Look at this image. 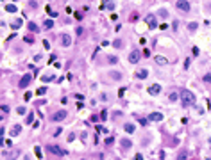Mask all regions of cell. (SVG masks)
<instances>
[{
    "instance_id": "6da1fadb",
    "label": "cell",
    "mask_w": 211,
    "mask_h": 160,
    "mask_svg": "<svg viewBox=\"0 0 211 160\" xmlns=\"http://www.w3.org/2000/svg\"><path fill=\"white\" fill-rule=\"evenodd\" d=\"M179 96H181V103H183V107H190V105H193L195 100H197L195 94H193L192 91H183Z\"/></svg>"
},
{
    "instance_id": "7a4b0ae2",
    "label": "cell",
    "mask_w": 211,
    "mask_h": 160,
    "mask_svg": "<svg viewBox=\"0 0 211 160\" xmlns=\"http://www.w3.org/2000/svg\"><path fill=\"white\" fill-rule=\"evenodd\" d=\"M145 23L149 25V28H156V27H159L158 21H156V16H154V14H147V16H145Z\"/></svg>"
},
{
    "instance_id": "3957f363",
    "label": "cell",
    "mask_w": 211,
    "mask_h": 160,
    "mask_svg": "<svg viewBox=\"0 0 211 160\" xmlns=\"http://www.w3.org/2000/svg\"><path fill=\"white\" fill-rule=\"evenodd\" d=\"M175 7H177L179 11H183V12H188V11H190V2H186V0H177Z\"/></svg>"
},
{
    "instance_id": "277c9868",
    "label": "cell",
    "mask_w": 211,
    "mask_h": 160,
    "mask_svg": "<svg viewBox=\"0 0 211 160\" xmlns=\"http://www.w3.org/2000/svg\"><path fill=\"white\" fill-rule=\"evenodd\" d=\"M64 118H66V110H57L56 114H52L50 119H52V121H63Z\"/></svg>"
},
{
    "instance_id": "5b68a950",
    "label": "cell",
    "mask_w": 211,
    "mask_h": 160,
    "mask_svg": "<svg viewBox=\"0 0 211 160\" xmlns=\"http://www.w3.org/2000/svg\"><path fill=\"white\" fill-rule=\"evenodd\" d=\"M47 150H48L50 153H54V155H66V153H68V151H64V150H61L59 146H50V144H48Z\"/></svg>"
},
{
    "instance_id": "8992f818",
    "label": "cell",
    "mask_w": 211,
    "mask_h": 160,
    "mask_svg": "<svg viewBox=\"0 0 211 160\" xmlns=\"http://www.w3.org/2000/svg\"><path fill=\"white\" fill-rule=\"evenodd\" d=\"M30 80H32V75H29V73H27V75H23V77H21V80H20V87H23V89H25V87L30 84Z\"/></svg>"
},
{
    "instance_id": "52a82bcc",
    "label": "cell",
    "mask_w": 211,
    "mask_h": 160,
    "mask_svg": "<svg viewBox=\"0 0 211 160\" xmlns=\"http://www.w3.org/2000/svg\"><path fill=\"white\" fill-rule=\"evenodd\" d=\"M20 134H21V125H13L9 135H11V137H16V135H20Z\"/></svg>"
},
{
    "instance_id": "ba28073f",
    "label": "cell",
    "mask_w": 211,
    "mask_h": 160,
    "mask_svg": "<svg viewBox=\"0 0 211 160\" xmlns=\"http://www.w3.org/2000/svg\"><path fill=\"white\" fill-rule=\"evenodd\" d=\"M20 153H21L20 150H14V151H11V153H5L4 159H5V160H16L18 157H20Z\"/></svg>"
},
{
    "instance_id": "9c48e42d",
    "label": "cell",
    "mask_w": 211,
    "mask_h": 160,
    "mask_svg": "<svg viewBox=\"0 0 211 160\" xmlns=\"http://www.w3.org/2000/svg\"><path fill=\"white\" fill-rule=\"evenodd\" d=\"M159 93H161V85H159V84H152V85L149 87V94H154V96H156V94H159Z\"/></svg>"
},
{
    "instance_id": "30bf717a",
    "label": "cell",
    "mask_w": 211,
    "mask_h": 160,
    "mask_svg": "<svg viewBox=\"0 0 211 160\" xmlns=\"http://www.w3.org/2000/svg\"><path fill=\"white\" fill-rule=\"evenodd\" d=\"M149 121H163V114L161 112H150Z\"/></svg>"
},
{
    "instance_id": "8fae6325",
    "label": "cell",
    "mask_w": 211,
    "mask_h": 160,
    "mask_svg": "<svg viewBox=\"0 0 211 160\" xmlns=\"http://www.w3.org/2000/svg\"><path fill=\"white\" fill-rule=\"evenodd\" d=\"M61 45H63V46H70V45H72V37H70L68 34L61 36Z\"/></svg>"
},
{
    "instance_id": "7c38bea8",
    "label": "cell",
    "mask_w": 211,
    "mask_h": 160,
    "mask_svg": "<svg viewBox=\"0 0 211 160\" xmlns=\"http://www.w3.org/2000/svg\"><path fill=\"white\" fill-rule=\"evenodd\" d=\"M154 61H156L158 64H161V66H167V64H168V59H167V57H163V55H156V57H154Z\"/></svg>"
},
{
    "instance_id": "4fadbf2b",
    "label": "cell",
    "mask_w": 211,
    "mask_h": 160,
    "mask_svg": "<svg viewBox=\"0 0 211 160\" xmlns=\"http://www.w3.org/2000/svg\"><path fill=\"white\" fill-rule=\"evenodd\" d=\"M120 146H122V148H124V150H129V148H131V146H133V142H131V141H129V139H125V137H124V139H122V141H120Z\"/></svg>"
},
{
    "instance_id": "5bb4252c",
    "label": "cell",
    "mask_w": 211,
    "mask_h": 160,
    "mask_svg": "<svg viewBox=\"0 0 211 160\" xmlns=\"http://www.w3.org/2000/svg\"><path fill=\"white\" fill-rule=\"evenodd\" d=\"M149 77V71L147 69H138L136 71V78H147Z\"/></svg>"
},
{
    "instance_id": "9a60e30c",
    "label": "cell",
    "mask_w": 211,
    "mask_h": 160,
    "mask_svg": "<svg viewBox=\"0 0 211 160\" xmlns=\"http://www.w3.org/2000/svg\"><path fill=\"white\" fill-rule=\"evenodd\" d=\"M138 59H140V57H138V53H136V52H133V53H129V62H133V64H136V62H138Z\"/></svg>"
},
{
    "instance_id": "2e32d148",
    "label": "cell",
    "mask_w": 211,
    "mask_h": 160,
    "mask_svg": "<svg viewBox=\"0 0 211 160\" xmlns=\"http://www.w3.org/2000/svg\"><path fill=\"white\" fill-rule=\"evenodd\" d=\"M106 7H109V9H113V7H115V4H113V0H104V2H102V7H100V9H106Z\"/></svg>"
},
{
    "instance_id": "e0dca14e",
    "label": "cell",
    "mask_w": 211,
    "mask_h": 160,
    "mask_svg": "<svg viewBox=\"0 0 211 160\" xmlns=\"http://www.w3.org/2000/svg\"><path fill=\"white\" fill-rule=\"evenodd\" d=\"M21 23H23V21H21V18H18V20H14V21L11 23V27L16 30V28H20V27H21Z\"/></svg>"
},
{
    "instance_id": "ac0fdd59",
    "label": "cell",
    "mask_w": 211,
    "mask_h": 160,
    "mask_svg": "<svg viewBox=\"0 0 211 160\" xmlns=\"http://www.w3.org/2000/svg\"><path fill=\"white\" fill-rule=\"evenodd\" d=\"M109 77L115 78V80H120L122 78V73H116V71H109Z\"/></svg>"
},
{
    "instance_id": "d6986e66",
    "label": "cell",
    "mask_w": 211,
    "mask_h": 160,
    "mask_svg": "<svg viewBox=\"0 0 211 160\" xmlns=\"http://www.w3.org/2000/svg\"><path fill=\"white\" fill-rule=\"evenodd\" d=\"M124 128H125V132H127V134H133V132H134V125H131V123H127Z\"/></svg>"
},
{
    "instance_id": "ffe728a7",
    "label": "cell",
    "mask_w": 211,
    "mask_h": 160,
    "mask_svg": "<svg viewBox=\"0 0 211 160\" xmlns=\"http://www.w3.org/2000/svg\"><path fill=\"white\" fill-rule=\"evenodd\" d=\"M186 157H188V153H186V151H179V155H177V160H186Z\"/></svg>"
},
{
    "instance_id": "44dd1931",
    "label": "cell",
    "mask_w": 211,
    "mask_h": 160,
    "mask_svg": "<svg viewBox=\"0 0 211 160\" xmlns=\"http://www.w3.org/2000/svg\"><path fill=\"white\" fill-rule=\"evenodd\" d=\"M5 11H7V12H14V11H16V5L9 4V5H5Z\"/></svg>"
},
{
    "instance_id": "7402d4cb",
    "label": "cell",
    "mask_w": 211,
    "mask_h": 160,
    "mask_svg": "<svg viewBox=\"0 0 211 160\" xmlns=\"http://www.w3.org/2000/svg\"><path fill=\"white\" fill-rule=\"evenodd\" d=\"M45 9H47V12H48V14H50L52 18H56V16H57V12H56V11H52V9H50V5H47Z\"/></svg>"
},
{
    "instance_id": "603a6c76",
    "label": "cell",
    "mask_w": 211,
    "mask_h": 160,
    "mask_svg": "<svg viewBox=\"0 0 211 160\" xmlns=\"http://www.w3.org/2000/svg\"><path fill=\"white\" fill-rule=\"evenodd\" d=\"M54 78H56L54 75H50V77H48V75H43V77H41V80H43V82H50V80H54Z\"/></svg>"
},
{
    "instance_id": "cb8c5ba5",
    "label": "cell",
    "mask_w": 211,
    "mask_h": 160,
    "mask_svg": "<svg viewBox=\"0 0 211 160\" xmlns=\"http://www.w3.org/2000/svg\"><path fill=\"white\" fill-rule=\"evenodd\" d=\"M177 98H181V96H177V93H170V96H168L170 102H177Z\"/></svg>"
},
{
    "instance_id": "d4e9b609",
    "label": "cell",
    "mask_w": 211,
    "mask_h": 160,
    "mask_svg": "<svg viewBox=\"0 0 211 160\" xmlns=\"http://www.w3.org/2000/svg\"><path fill=\"white\" fill-rule=\"evenodd\" d=\"M43 27H45V28H52V27H54V21H52V20H47Z\"/></svg>"
},
{
    "instance_id": "484cf974",
    "label": "cell",
    "mask_w": 211,
    "mask_h": 160,
    "mask_svg": "<svg viewBox=\"0 0 211 160\" xmlns=\"http://www.w3.org/2000/svg\"><path fill=\"white\" fill-rule=\"evenodd\" d=\"M138 123H140L141 126H147V125H149V119H143V118H138Z\"/></svg>"
},
{
    "instance_id": "4316f807",
    "label": "cell",
    "mask_w": 211,
    "mask_h": 160,
    "mask_svg": "<svg viewBox=\"0 0 211 160\" xmlns=\"http://www.w3.org/2000/svg\"><path fill=\"white\" fill-rule=\"evenodd\" d=\"M197 27H199V25H197V23H195V21H192V23H190V25H188V28H190V30H192V32H193V30H197Z\"/></svg>"
},
{
    "instance_id": "83f0119b",
    "label": "cell",
    "mask_w": 211,
    "mask_h": 160,
    "mask_svg": "<svg viewBox=\"0 0 211 160\" xmlns=\"http://www.w3.org/2000/svg\"><path fill=\"white\" fill-rule=\"evenodd\" d=\"M107 61H109L111 64H116V62H118V59H116L115 55H109V57H107Z\"/></svg>"
},
{
    "instance_id": "f1b7e54d",
    "label": "cell",
    "mask_w": 211,
    "mask_h": 160,
    "mask_svg": "<svg viewBox=\"0 0 211 160\" xmlns=\"http://www.w3.org/2000/svg\"><path fill=\"white\" fill-rule=\"evenodd\" d=\"M34 151H36V157H38V159H41V157H43V155H41V148H38V146H36V148H34Z\"/></svg>"
},
{
    "instance_id": "f546056e",
    "label": "cell",
    "mask_w": 211,
    "mask_h": 160,
    "mask_svg": "<svg viewBox=\"0 0 211 160\" xmlns=\"http://www.w3.org/2000/svg\"><path fill=\"white\" fill-rule=\"evenodd\" d=\"M29 30H32V32L36 30V32H38V25H34V23H29Z\"/></svg>"
},
{
    "instance_id": "4dcf8cb0",
    "label": "cell",
    "mask_w": 211,
    "mask_h": 160,
    "mask_svg": "<svg viewBox=\"0 0 211 160\" xmlns=\"http://www.w3.org/2000/svg\"><path fill=\"white\" fill-rule=\"evenodd\" d=\"M16 112H18V114H20V116H23V114H25V112H27V110H25V107H20V109H18V110H16Z\"/></svg>"
},
{
    "instance_id": "1f68e13d",
    "label": "cell",
    "mask_w": 211,
    "mask_h": 160,
    "mask_svg": "<svg viewBox=\"0 0 211 160\" xmlns=\"http://www.w3.org/2000/svg\"><path fill=\"white\" fill-rule=\"evenodd\" d=\"M192 52H193V55H195V57H197V55H199V53H201V52H199V48H197V46H193V48H192Z\"/></svg>"
},
{
    "instance_id": "d6a6232c",
    "label": "cell",
    "mask_w": 211,
    "mask_h": 160,
    "mask_svg": "<svg viewBox=\"0 0 211 160\" xmlns=\"http://www.w3.org/2000/svg\"><path fill=\"white\" fill-rule=\"evenodd\" d=\"M204 82H206V84H208V82H211V75H210V73H208V75H204Z\"/></svg>"
},
{
    "instance_id": "836d02e7",
    "label": "cell",
    "mask_w": 211,
    "mask_h": 160,
    "mask_svg": "<svg viewBox=\"0 0 211 160\" xmlns=\"http://www.w3.org/2000/svg\"><path fill=\"white\" fill-rule=\"evenodd\" d=\"M159 14H161V16H163V18H167V16H168V12H167V11H165V9H161V11H159Z\"/></svg>"
},
{
    "instance_id": "e575fe53",
    "label": "cell",
    "mask_w": 211,
    "mask_h": 160,
    "mask_svg": "<svg viewBox=\"0 0 211 160\" xmlns=\"http://www.w3.org/2000/svg\"><path fill=\"white\" fill-rule=\"evenodd\" d=\"M43 46H45V48H47V50H48V48H50V43H48V41H47V39H43Z\"/></svg>"
},
{
    "instance_id": "d590c367",
    "label": "cell",
    "mask_w": 211,
    "mask_h": 160,
    "mask_svg": "<svg viewBox=\"0 0 211 160\" xmlns=\"http://www.w3.org/2000/svg\"><path fill=\"white\" fill-rule=\"evenodd\" d=\"M45 93H47V89H45V87H39V89H38V94H45Z\"/></svg>"
},
{
    "instance_id": "8d00e7d4",
    "label": "cell",
    "mask_w": 211,
    "mask_h": 160,
    "mask_svg": "<svg viewBox=\"0 0 211 160\" xmlns=\"http://www.w3.org/2000/svg\"><path fill=\"white\" fill-rule=\"evenodd\" d=\"M30 98H32V93H25V100H27V102H29V100H30Z\"/></svg>"
},
{
    "instance_id": "74e56055",
    "label": "cell",
    "mask_w": 211,
    "mask_h": 160,
    "mask_svg": "<svg viewBox=\"0 0 211 160\" xmlns=\"http://www.w3.org/2000/svg\"><path fill=\"white\" fill-rule=\"evenodd\" d=\"M2 112H4V114L9 112V107H7V105H2Z\"/></svg>"
},
{
    "instance_id": "f35d334b",
    "label": "cell",
    "mask_w": 211,
    "mask_h": 160,
    "mask_svg": "<svg viewBox=\"0 0 211 160\" xmlns=\"http://www.w3.org/2000/svg\"><path fill=\"white\" fill-rule=\"evenodd\" d=\"M107 118V112L106 110H102V114H100V119H106Z\"/></svg>"
},
{
    "instance_id": "ab89813d",
    "label": "cell",
    "mask_w": 211,
    "mask_h": 160,
    "mask_svg": "<svg viewBox=\"0 0 211 160\" xmlns=\"http://www.w3.org/2000/svg\"><path fill=\"white\" fill-rule=\"evenodd\" d=\"M32 119H34V116H32V114H29V116H27V123H32Z\"/></svg>"
},
{
    "instance_id": "60d3db41",
    "label": "cell",
    "mask_w": 211,
    "mask_h": 160,
    "mask_svg": "<svg viewBox=\"0 0 211 160\" xmlns=\"http://www.w3.org/2000/svg\"><path fill=\"white\" fill-rule=\"evenodd\" d=\"M106 144H107V146L113 144V137H107V139H106Z\"/></svg>"
},
{
    "instance_id": "b9f144b4",
    "label": "cell",
    "mask_w": 211,
    "mask_h": 160,
    "mask_svg": "<svg viewBox=\"0 0 211 160\" xmlns=\"http://www.w3.org/2000/svg\"><path fill=\"white\" fill-rule=\"evenodd\" d=\"M75 98H77V100H81V102H82V100H84V94H75Z\"/></svg>"
},
{
    "instance_id": "7bdbcfd3",
    "label": "cell",
    "mask_w": 211,
    "mask_h": 160,
    "mask_svg": "<svg viewBox=\"0 0 211 160\" xmlns=\"http://www.w3.org/2000/svg\"><path fill=\"white\" fill-rule=\"evenodd\" d=\"M134 160H143V157H141L140 153H136V157H134Z\"/></svg>"
},
{
    "instance_id": "ee69618b",
    "label": "cell",
    "mask_w": 211,
    "mask_h": 160,
    "mask_svg": "<svg viewBox=\"0 0 211 160\" xmlns=\"http://www.w3.org/2000/svg\"><path fill=\"white\" fill-rule=\"evenodd\" d=\"M25 160H29V157H25Z\"/></svg>"
},
{
    "instance_id": "f6af8a7d",
    "label": "cell",
    "mask_w": 211,
    "mask_h": 160,
    "mask_svg": "<svg viewBox=\"0 0 211 160\" xmlns=\"http://www.w3.org/2000/svg\"><path fill=\"white\" fill-rule=\"evenodd\" d=\"M210 144H211V139H210Z\"/></svg>"
}]
</instances>
